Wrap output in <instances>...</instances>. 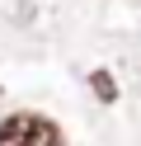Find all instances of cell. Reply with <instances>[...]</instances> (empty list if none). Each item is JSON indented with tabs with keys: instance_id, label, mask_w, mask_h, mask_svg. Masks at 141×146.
<instances>
[{
	"instance_id": "1",
	"label": "cell",
	"mask_w": 141,
	"mask_h": 146,
	"mask_svg": "<svg viewBox=\"0 0 141 146\" xmlns=\"http://www.w3.org/2000/svg\"><path fill=\"white\" fill-rule=\"evenodd\" d=\"M0 146H66V132L56 118L38 108H19L0 118Z\"/></svg>"
},
{
	"instance_id": "2",
	"label": "cell",
	"mask_w": 141,
	"mask_h": 146,
	"mask_svg": "<svg viewBox=\"0 0 141 146\" xmlns=\"http://www.w3.org/2000/svg\"><path fill=\"white\" fill-rule=\"evenodd\" d=\"M89 90H94V99H99V104H113V99H118V85H113V71H89Z\"/></svg>"
}]
</instances>
